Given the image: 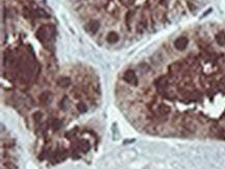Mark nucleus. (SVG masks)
I'll use <instances>...</instances> for the list:
<instances>
[{
	"mask_svg": "<svg viewBox=\"0 0 225 169\" xmlns=\"http://www.w3.org/2000/svg\"><path fill=\"white\" fill-rule=\"evenodd\" d=\"M188 44H189V39H188V38H186V36H178V38L174 41V43H173V46H174V48L176 50L184 51L188 47Z\"/></svg>",
	"mask_w": 225,
	"mask_h": 169,
	"instance_id": "obj_1",
	"label": "nucleus"
},
{
	"mask_svg": "<svg viewBox=\"0 0 225 169\" xmlns=\"http://www.w3.org/2000/svg\"><path fill=\"white\" fill-rule=\"evenodd\" d=\"M215 41L218 45L220 46H224L225 45V32L223 31H220L215 35Z\"/></svg>",
	"mask_w": 225,
	"mask_h": 169,
	"instance_id": "obj_2",
	"label": "nucleus"
}]
</instances>
